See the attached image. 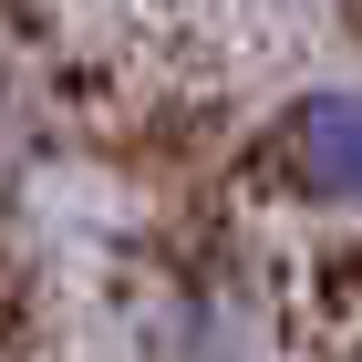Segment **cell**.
<instances>
[{
  "mask_svg": "<svg viewBox=\"0 0 362 362\" xmlns=\"http://www.w3.org/2000/svg\"><path fill=\"white\" fill-rule=\"evenodd\" d=\"M290 176H300L321 207H362V93H310L279 135Z\"/></svg>",
  "mask_w": 362,
  "mask_h": 362,
  "instance_id": "cell-1",
  "label": "cell"
}]
</instances>
